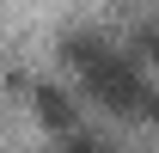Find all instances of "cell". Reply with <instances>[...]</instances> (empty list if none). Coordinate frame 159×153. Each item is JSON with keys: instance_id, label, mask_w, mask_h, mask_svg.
<instances>
[{"instance_id": "6da1fadb", "label": "cell", "mask_w": 159, "mask_h": 153, "mask_svg": "<svg viewBox=\"0 0 159 153\" xmlns=\"http://www.w3.org/2000/svg\"><path fill=\"white\" fill-rule=\"evenodd\" d=\"M61 55H67V67L80 74V86L98 98V104H110V110H147V104H153L147 67H141L122 43L98 37V31H67V37H61Z\"/></svg>"}, {"instance_id": "7a4b0ae2", "label": "cell", "mask_w": 159, "mask_h": 153, "mask_svg": "<svg viewBox=\"0 0 159 153\" xmlns=\"http://www.w3.org/2000/svg\"><path fill=\"white\" fill-rule=\"evenodd\" d=\"M31 98H37V110H43V123H49V129H61V135L80 129V123H74V98L61 92L55 80H37V86H31Z\"/></svg>"}, {"instance_id": "3957f363", "label": "cell", "mask_w": 159, "mask_h": 153, "mask_svg": "<svg viewBox=\"0 0 159 153\" xmlns=\"http://www.w3.org/2000/svg\"><path fill=\"white\" fill-rule=\"evenodd\" d=\"M61 153H116L104 135H92V129H74L67 141H61Z\"/></svg>"}]
</instances>
